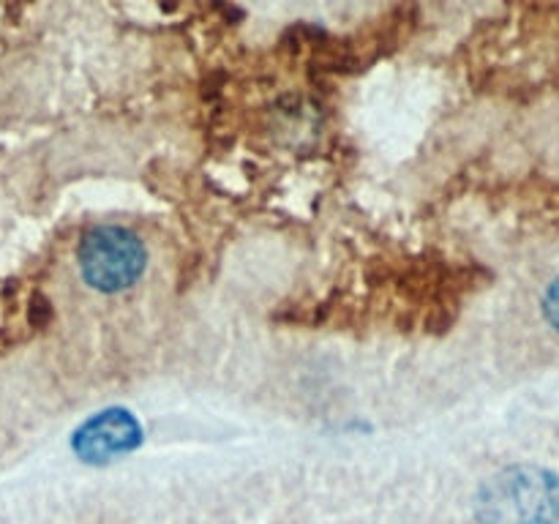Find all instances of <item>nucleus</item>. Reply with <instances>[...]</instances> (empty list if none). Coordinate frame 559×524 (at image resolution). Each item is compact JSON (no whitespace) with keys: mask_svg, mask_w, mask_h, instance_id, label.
Segmentation results:
<instances>
[{"mask_svg":"<svg viewBox=\"0 0 559 524\" xmlns=\"http://www.w3.org/2000/svg\"><path fill=\"white\" fill-rule=\"evenodd\" d=\"M478 524H559V475L538 464H513L480 484Z\"/></svg>","mask_w":559,"mask_h":524,"instance_id":"f257e3e1","label":"nucleus"},{"mask_svg":"<svg viewBox=\"0 0 559 524\" xmlns=\"http://www.w3.org/2000/svg\"><path fill=\"white\" fill-rule=\"evenodd\" d=\"M76 262L87 287L112 295L140 282L147 265V249L131 229L120 224H98L82 235Z\"/></svg>","mask_w":559,"mask_h":524,"instance_id":"f03ea898","label":"nucleus"},{"mask_svg":"<svg viewBox=\"0 0 559 524\" xmlns=\"http://www.w3.org/2000/svg\"><path fill=\"white\" fill-rule=\"evenodd\" d=\"M540 311H544V320L549 322L551 331L559 336V276L546 287L544 300H540Z\"/></svg>","mask_w":559,"mask_h":524,"instance_id":"20e7f679","label":"nucleus"},{"mask_svg":"<svg viewBox=\"0 0 559 524\" xmlns=\"http://www.w3.org/2000/svg\"><path fill=\"white\" fill-rule=\"evenodd\" d=\"M142 442V426L129 409L109 407L76 429L74 453L87 464H107L134 453Z\"/></svg>","mask_w":559,"mask_h":524,"instance_id":"7ed1b4c3","label":"nucleus"}]
</instances>
